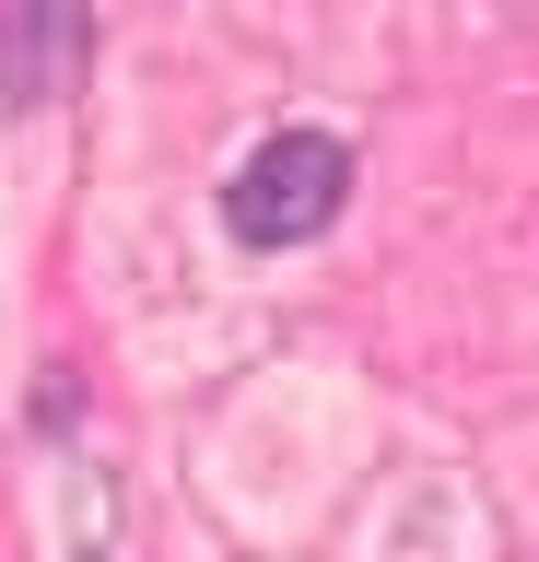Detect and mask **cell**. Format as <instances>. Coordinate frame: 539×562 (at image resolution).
Masks as SVG:
<instances>
[{"label": "cell", "instance_id": "7a4b0ae2", "mask_svg": "<svg viewBox=\"0 0 539 562\" xmlns=\"http://www.w3.org/2000/svg\"><path fill=\"white\" fill-rule=\"evenodd\" d=\"M94 59V0H0V117H47L82 94Z\"/></svg>", "mask_w": 539, "mask_h": 562}, {"label": "cell", "instance_id": "6da1fadb", "mask_svg": "<svg viewBox=\"0 0 539 562\" xmlns=\"http://www.w3.org/2000/svg\"><path fill=\"white\" fill-rule=\"evenodd\" d=\"M340 200H352V140L270 130L235 165V188H223V223H235V246H305V235L340 223Z\"/></svg>", "mask_w": 539, "mask_h": 562}]
</instances>
